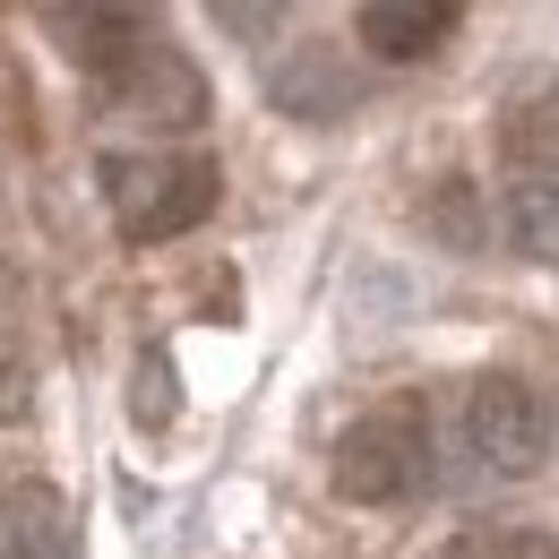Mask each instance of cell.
Instances as JSON below:
<instances>
[{"mask_svg": "<svg viewBox=\"0 0 559 559\" xmlns=\"http://www.w3.org/2000/svg\"><path fill=\"white\" fill-rule=\"evenodd\" d=\"M104 207L121 224V241H181L190 224L215 215V155H104L95 164Z\"/></svg>", "mask_w": 559, "mask_h": 559, "instance_id": "cell-1", "label": "cell"}, {"mask_svg": "<svg viewBox=\"0 0 559 559\" xmlns=\"http://www.w3.org/2000/svg\"><path fill=\"white\" fill-rule=\"evenodd\" d=\"M328 483H336V499H353V508H396V499H414V490L430 483V430H421L414 396H396V405L353 421L345 439H336V456H328Z\"/></svg>", "mask_w": 559, "mask_h": 559, "instance_id": "cell-2", "label": "cell"}, {"mask_svg": "<svg viewBox=\"0 0 559 559\" xmlns=\"http://www.w3.org/2000/svg\"><path fill=\"white\" fill-rule=\"evenodd\" d=\"M465 439H474V456L490 474H534L551 456V405H543V388L516 379V370H483L465 388Z\"/></svg>", "mask_w": 559, "mask_h": 559, "instance_id": "cell-3", "label": "cell"}, {"mask_svg": "<svg viewBox=\"0 0 559 559\" xmlns=\"http://www.w3.org/2000/svg\"><path fill=\"white\" fill-rule=\"evenodd\" d=\"M104 104L121 121H155V130H199L207 121V78L190 70V52L173 44H146L121 78H104Z\"/></svg>", "mask_w": 559, "mask_h": 559, "instance_id": "cell-4", "label": "cell"}, {"mask_svg": "<svg viewBox=\"0 0 559 559\" xmlns=\"http://www.w3.org/2000/svg\"><path fill=\"white\" fill-rule=\"evenodd\" d=\"M44 26L61 35V52H70L78 70H95V86L121 78L155 44V26H146L139 9H44Z\"/></svg>", "mask_w": 559, "mask_h": 559, "instance_id": "cell-5", "label": "cell"}, {"mask_svg": "<svg viewBox=\"0 0 559 559\" xmlns=\"http://www.w3.org/2000/svg\"><path fill=\"white\" fill-rule=\"evenodd\" d=\"M353 35H361L379 61H430V52L456 35V9H448V0H361V9H353Z\"/></svg>", "mask_w": 559, "mask_h": 559, "instance_id": "cell-6", "label": "cell"}, {"mask_svg": "<svg viewBox=\"0 0 559 559\" xmlns=\"http://www.w3.org/2000/svg\"><path fill=\"white\" fill-rule=\"evenodd\" d=\"M267 95H276V112H293V121H345L361 86H353V70L336 52L301 44V52H284L276 70H267Z\"/></svg>", "mask_w": 559, "mask_h": 559, "instance_id": "cell-7", "label": "cell"}, {"mask_svg": "<svg viewBox=\"0 0 559 559\" xmlns=\"http://www.w3.org/2000/svg\"><path fill=\"white\" fill-rule=\"evenodd\" d=\"M0 559H78V525L70 499L52 483H17L0 508Z\"/></svg>", "mask_w": 559, "mask_h": 559, "instance_id": "cell-8", "label": "cell"}, {"mask_svg": "<svg viewBox=\"0 0 559 559\" xmlns=\"http://www.w3.org/2000/svg\"><path fill=\"white\" fill-rule=\"evenodd\" d=\"M499 233H508V250H516V259L559 267V181H551V173L508 181V199H499Z\"/></svg>", "mask_w": 559, "mask_h": 559, "instance_id": "cell-9", "label": "cell"}, {"mask_svg": "<svg viewBox=\"0 0 559 559\" xmlns=\"http://www.w3.org/2000/svg\"><path fill=\"white\" fill-rule=\"evenodd\" d=\"M448 559H559V534L551 525H474L448 543Z\"/></svg>", "mask_w": 559, "mask_h": 559, "instance_id": "cell-10", "label": "cell"}, {"mask_svg": "<svg viewBox=\"0 0 559 559\" xmlns=\"http://www.w3.org/2000/svg\"><path fill=\"white\" fill-rule=\"evenodd\" d=\"M130 414H139V430H164V421L181 414V379H173L164 353H139V370H130Z\"/></svg>", "mask_w": 559, "mask_h": 559, "instance_id": "cell-11", "label": "cell"}, {"mask_svg": "<svg viewBox=\"0 0 559 559\" xmlns=\"http://www.w3.org/2000/svg\"><path fill=\"white\" fill-rule=\"evenodd\" d=\"M430 233H448L456 250H474L483 224H474V190H465V181H439V190H430Z\"/></svg>", "mask_w": 559, "mask_h": 559, "instance_id": "cell-12", "label": "cell"}, {"mask_svg": "<svg viewBox=\"0 0 559 559\" xmlns=\"http://www.w3.org/2000/svg\"><path fill=\"white\" fill-rule=\"evenodd\" d=\"M26 414H35V370H26L17 353H0V430L26 421Z\"/></svg>", "mask_w": 559, "mask_h": 559, "instance_id": "cell-13", "label": "cell"}, {"mask_svg": "<svg viewBox=\"0 0 559 559\" xmlns=\"http://www.w3.org/2000/svg\"><path fill=\"white\" fill-rule=\"evenodd\" d=\"M215 26H224V35H276V26H284V9H250V0H224V9H215Z\"/></svg>", "mask_w": 559, "mask_h": 559, "instance_id": "cell-14", "label": "cell"}]
</instances>
